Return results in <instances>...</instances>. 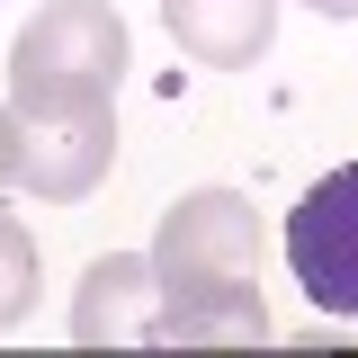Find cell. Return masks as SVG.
Returning a JSON list of instances; mask_svg holds the SVG:
<instances>
[{
    "mask_svg": "<svg viewBox=\"0 0 358 358\" xmlns=\"http://www.w3.org/2000/svg\"><path fill=\"white\" fill-rule=\"evenodd\" d=\"M152 268H162V350H251V341H268L251 197L188 188L179 206H162Z\"/></svg>",
    "mask_w": 358,
    "mask_h": 358,
    "instance_id": "1",
    "label": "cell"
},
{
    "mask_svg": "<svg viewBox=\"0 0 358 358\" xmlns=\"http://www.w3.org/2000/svg\"><path fill=\"white\" fill-rule=\"evenodd\" d=\"M126 81V18L108 0H45L9 45V108L27 126L54 117H99Z\"/></svg>",
    "mask_w": 358,
    "mask_h": 358,
    "instance_id": "2",
    "label": "cell"
},
{
    "mask_svg": "<svg viewBox=\"0 0 358 358\" xmlns=\"http://www.w3.org/2000/svg\"><path fill=\"white\" fill-rule=\"evenodd\" d=\"M287 268L313 313H358V162L322 171L287 215Z\"/></svg>",
    "mask_w": 358,
    "mask_h": 358,
    "instance_id": "3",
    "label": "cell"
},
{
    "mask_svg": "<svg viewBox=\"0 0 358 358\" xmlns=\"http://www.w3.org/2000/svg\"><path fill=\"white\" fill-rule=\"evenodd\" d=\"M72 341L81 350H162V268H152V251H108V260L81 268Z\"/></svg>",
    "mask_w": 358,
    "mask_h": 358,
    "instance_id": "4",
    "label": "cell"
},
{
    "mask_svg": "<svg viewBox=\"0 0 358 358\" xmlns=\"http://www.w3.org/2000/svg\"><path fill=\"white\" fill-rule=\"evenodd\" d=\"M108 171H117V108H99V117H54V126H27L18 188H36L45 206H81V197H90Z\"/></svg>",
    "mask_w": 358,
    "mask_h": 358,
    "instance_id": "5",
    "label": "cell"
},
{
    "mask_svg": "<svg viewBox=\"0 0 358 358\" xmlns=\"http://www.w3.org/2000/svg\"><path fill=\"white\" fill-rule=\"evenodd\" d=\"M162 27L206 72H251L278 36V0H162Z\"/></svg>",
    "mask_w": 358,
    "mask_h": 358,
    "instance_id": "6",
    "label": "cell"
},
{
    "mask_svg": "<svg viewBox=\"0 0 358 358\" xmlns=\"http://www.w3.org/2000/svg\"><path fill=\"white\" fill-rule=\"evenodd\" d=\"M36 305V233L18 215H0V331Z\"/></svg>",
    "mask_w": 358,
    "mask_h": 358,
    "instance_id": "7",
    "label": "cell"
},
{
    "mask_svg": "<svg viewBox=\"0 0 358 358\" xmlns=\"http://www.w3.org/2000/svg\"><path fill=\"white\" fill-rule=\"evenodd\" d=\"M18 162H27V117L0 108V188H18Z\"/></svg>",
    "mask_w": 358,
    "mask_h": 358,
    "instance_id": "8",
    "label": "cell"
},
{
    "mask_svg": "<svg viewBox=\"0 0 358 358\" xmlns=\"http://www.w3.org/2000/svg\"><path fill=\"white\" fill-rule=\"evenodd\" d=\"M313 18H358V0H305Z\"/></svg>",
    "mask_w": 358,
    "mask_h": 358,
    "instance_id": "9",
    "label": "cell"
}]
</instances>
